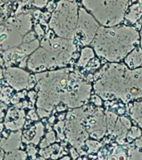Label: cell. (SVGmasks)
<instances>
[{"mask_svg":"<svg viewBox=\"0 0 142 160\" xmlns=\"http://www.w3.org/2000/svg\"><path fill=\"white\" fill-rule=\"evenodd\" d=\"M92 102H94L95 104L100 107V106H102V98L99 97V96H97V95H94L92 98Z\"/></svg>","mask_w":142,"mask_h":160,"instance_id":"cell-19","label":"cell"},{"mask_svg":"<svg viewBox=\"0 0 142 160\" xmlns=\"http://www.w3.org/2000/svg\"><path fill=\"white\" fill-rule=\"evenodd\" d=\"M130 160H142V150L130 148L129 151Z\"/></svg>","mask_w":142,"mask_h":160,"instance_id":"cell-13","label":"cell"},{"mask_svg":"<svg viewBox=\"0 0 142 160\" xmlns=\"http://www.w3.org/2000/svg\"><path fill=\"white\" fill-rule=\"evenodd\" d=\"M125 62L130 69H136L142 66V48H135L125 58Z\"/></svg>","mask_w":142,"mask_h":160,"instance_id":"cell-7","label":"cell"},{"mask_svg":"<svg viewBox=\"0 0 142 160\" xmlns=\"http://www.w3.org/2000/svg\"><path fill=\"white\" fill-rule=\"evenodd\" d=\"M55 141V134L53 132H49L48 134L47 135V138H45L44 141L41 143V147L42 148H44L45 146H47L48 145L49 143H52Z\"/></svg>","mask_w":142,"mask_h":160,"instance_id":"cell-17","label":"cell"},{"mask_svg":"<svg viewBox=\"0 0 142 160\" xmlns=\"http://www.w3.org/2000/svg\"><path fill=\"white\" fill-rule=\"evenodd\" d=\"M71 152H72V158H74V159H76V158H78V152L76 151V149L75 148H71Z\"/></svg>","mask_w":142,"mask_h":160,"instance_id":"cell-21","label":"cell"},{"mask_svg":"<svg viewBox=\"0 0 142 160\" xmlns=\"http://www.w3.org/2000/svg\"><path fill=\"white\" fill-rule=\"evenodd\" d=\"M141 136V131L138 127H132L130 128L128 133H127V138L130 139V141H132L133 139H135L137 138H139Z\"/></svg>","mask_w":142,"mask_h":160,"instance_id":"cell-14","label":"cell"},{"mask_svg":"<svg viewBox=\"0 0 142 160\" xmlns=\"http://www.w3.org/2000/svg\"><path fill=\"white\" fill-rule=\"evenodd\" d=\"M140 38H141V41H140V43H141V47H142V28H141V32H140Z\"/></svg>","mask_w":142,"mask_h":160,"instance_id":"cell-26","label":"cell"},{"mask_svg":"<svg viewBox=\"0 0 142 160\" xmlns=\"http://www.w3.org/2000/svg\"><path fill=\"white\" fill-rule=\"evenodd\" d=\"M82 123L85 125L86 131L96 139L102 138L107 131L103 111L100 108H83Z\"/></svg>","mask_w":142,"mask_h":160,"instance_id":"cell-5","label":"cell"},{"mask_svg":"<svg viewBox=\"0 0 142 160\" xmlns=\"http://www.w3.org/2000/svg\"><path fill=\"white\" fill-rule=\"evenodd\" d=\"M95 92L105 100L118 98L128 102L142 98V68L108 63L95 75Z\"/></svg>","mask_w":142,"mask_h":160,"instance_id":"cell-1","label":"cell"},{"mask_svg":"<svg viewBox=\"0 0 142 160\" xmlns=\"http://www.w3.org/2000/svg\"><path fill=\"white\" fill-rule=\"evenodd\" d=\"M116 115L113 113V112H107V128H108V131L110 133H112L113 130H114L115 125L116 122Z\"/></svg>","mask_w":142,"mask_h":160,"instance_id":"cell-12","label":"cell"},{"mask_svg":"<svg viewBox=\"0 0 142 160\" xmlns=\"http://www.w3.org/2000/svg\"><path fill=\"white\" fill-rule=\"evenodd\" d=\"M36 160H45V158H42V157H40V158H37Z\"/></svg>","mask_w":142,"mask_h":160,"instance_id":"cell-25","label":"cell"},{"mask_svg":"<svg viewBox=\"0 0 142 160\" xmlns=\"http://www.w3.org/2000/svg\"><path fill=\"white\" fill-rule=\"evenodd\" d=\"M94 56V52L91 48H85L82 50V54L78 60L77 65L80 67H85L86 65L89 63L90 60L93 58Z\"/></svg>","mask_w":142,"mask_h":160,"instance_id":"cell-11","label":"cell"},{"mask_svg":"<svg viewBox=\"0 0 142 160\" xmlns=\"http://www.w3.org/2000/svg\"><path fill=\"white\" fill-rule=\"evenodd\" d=\"M99 29L98 23L87 10L81 8L78 12V21L75 31V38L82 45H88L94 40Z\"/></svg>","mask_w":142,"mask_h":160,"instance_id":"cell-6","label":"cell"},{"mask_svg":"<svg viewBox=\"0 0 142 160\" xmlns=\"http://www.w3.org/2000/svg\"><path fill=\"white\" fill-rule=\"evenodd\" d=\"M77 3L74 2H60L50 24L60 37L72 38L77 28Z\"/></svg>","mask_w":142,"mask_h":160,"instance_id":"cell-4","label":"cell"},{"mask_svg":"<svg viewBox=\"0 0 142 160\" xmlns=\"http://www.w3.org/2000/svg\"><path fill=\"white\" fill-rule=\"evenodd\" d=\"M86 144L88 147V152H95L102 146L100 142H98L97 141H94V140H87Z\"/></svg>","mask_w":142,"mask_h":160,"instance_id":"cell-16","label":"cell"},{"mask_svg":"<svg viewBox=\"0 0 142 160\" xmlns=\"http://www.w3.org/2000/svg\"><path fill=\"white\" fill-rule=\"evenodd\" d=\"M142 16V4L135 3L132 5L128 10V12L125 15V19L130 23H134Z\"/></svg>","mask_w":142,"mask_h":160,"instance_id":"cell-9","label":"cell"},{"mask_svg":"<svg viewBox=\"0 0 142 160\" xmlns=\"http://www.w3.org/2000/svg\"><path fill=\"white\" fill-rule=\"evenodd\" d=\"M130 2L128 1H83L84 5L102 25L114 27L122 22Z\"/></svg>","mask_w":142,"mask_h":160,"instance_id":"cell-3","label":"cell"},{"mask_svg":"<svg viewBox=\"0 0 142 160\" xmlns=\"http://www.w3.org/2000/svg\"><path fill=\"white\" fill-rule=\"evenodd\" d=\"M135 145L136 146L137 148H139V149L142 150V138H139L138 140H136V141H135Z\"/></svg>","mask_w":142,"mask_h":160,"instance_id":"cell-20","label":"cell"},{"mask_svg":"<svg viewBox=\"0 0 142 160\" xmlns=\"http://www.w3.org/2000/svg\"><path fill=\"white\" fill-rule=\"evenodd\" d=\"M63 125H64V122H59L56 126H55V129L57 130V133H58V136H59L61 138H63V135H62V130H63Z\"/></svg>","mask_w":142,"mask_h":160,"instance_id":"cell-18","label":"cell"},{"mask_svg":"<svg viewBox=\"0 0 142 160\" xmlns=\"http://www.w3.org/2000/svg\"><path fill=\"white\" fill-rule=\"evenodd\" d=\"M26 158V154L22 152H11L6 155L4 160H24Z\"/></svg>","mask_w":142,"mask_h":160,"instance_id":"cell-15","label":"cell"},{"mask_svg":"<svg viewBox=\"0 0 142 160\" xmlns=\"http://www.w3.org/2000/svg\"><path fill=\"white\" fill-rule=\"evenodd\" d=\"M117 160H126L125 155V154L118 155V157H117Z\"/></svg>","mask_w":142,"mask_h":160,"instance_id":"cell-22","label":"cell"},{"mask_svg":"<svg viewBox=\"0 0 142 160\" xmlns=\"http://www.w3.org/2000/svg\"><path fill=\"white\" fill-rule=\"evenodd\" d=\"M136 30L127 26L101 27L92 42L99 57L110 62H119L139 43Z\"/></svg>","mask_w":142,"mask_h":160,"instance_id":"cell-2","label":"cell"},{"mask_svg":"<svg viewBox=\"0 0 142 160\" xmlns=\"http://www.w3.org/2000/svg\"><path fill=\"white\" fill-rule=\"evenodd\" d=\"M61 160H70V158H69V157H64L63 158H62Z\"/></svg>","mask_w":142,"mask_h":160,"instance_id":"cell-24","label":"cell"},{"mask_svg":"<svg viewBox=\"0 0 142 160\" xmlns=\"http://www.w3.org/2000/svg\"><path fill=\"white\" fill-rule=\"evenodd\" d=\"M130 114L135 122L142 128V101L134 102L130 110Z\"/></svg>","mask_w":142,"mask_h":160,"instance_id":"cell-10","label":"cell"},{"mask_svg":"<svg viewBox=\"0 0 142 160\" xmlns=\"http://www.w3.org/2000/svg\"><path fill=\"white\" fill-rule=\"evenodd\" d=\"M108 160H117V157L116 155H111L108 158Z\"/></svg>","mask_w":142,"mask_h":160,"instance_id":"cell-23","label":"cell"},{"mask_svg":"<svg viewBox=\"0 0 142 160\" xmlns=\"http://www.w3.org/2000/svg\"><path fill=\"white\" fill-rule=\"evenodd\" d=\"M130 127H131V124L127 118H119L118 120H116L112 133L114 135H116L117 137L125 138Z\"/></svg>","mask_w":142,"mask_h":160,"instance_id":"cell-8","label":"cell"}]
</instances>
